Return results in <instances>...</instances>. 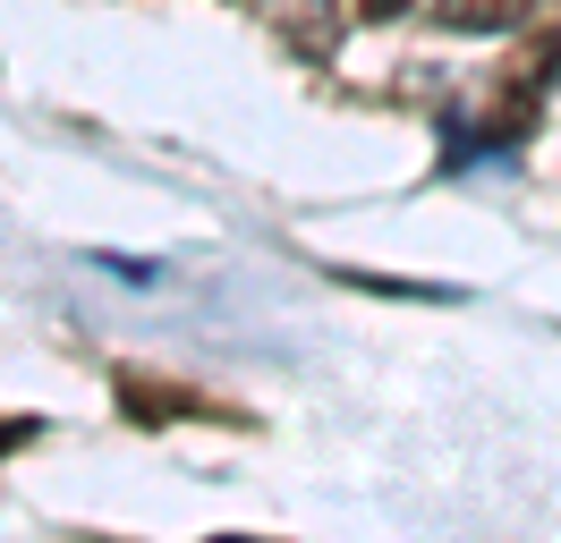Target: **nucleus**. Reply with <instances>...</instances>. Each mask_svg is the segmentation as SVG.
Returning a JSON list of instances; mask_svg holds the SVG:
<instances>
[{"label":"nucleus","instance_id":"nucleus-1","mask_svg":"<svg viewBox=\"0 0 561 543\" xmlns=\"http://www.w3.org/2000/svg\"><path fill=\"white\" fill-rule=\"evenodd\" d=\"M111 391H119V416H128V425H205V416H230V407H213L205 391L162 382V373H119Z\"/></svg>","mask_w":561,"mask_h":543},{"label":"nucleus","instance_id":"nucleus-2","mask_svg":"<svg viewBox=\"0 0 561 543\" xmlns=\"http://www.w3.org/2000/svg\"><path fill=\"white\" fill-rule=\"evenodd\" d=\"M434 18L451 34H511L536 18V0H434Z\"/></svg>","mask_w":561,"mask_h":543},{"label":"nucleus","instance_id":"nucleus-4","mask_svg":"<svg viewBox=\"0 0 561 543\" xmlns=\"http://www.w3.org/2000/svg\"><path fill=\"white\" fill-rule=\"evenodd\" d=\"M26 441H35V416H0V459H9V450H26Z\"/></svg>","mask_w":561,"mask_h":543},{"label":"nucleus","instance_id":"nucleus-3","mask_svg":"<svg viewBox=\"0 0 561 543\" xmlns=\"http://www.w3.org/2000/svg\"><path fill=\"white\" fill-rule=\"evenodd\" d=\"M341 9H350L357 26H383V18H400V9H409V0H341Z\"/></svg>","mask_w":561,"mask_h":543}]
</instances>
